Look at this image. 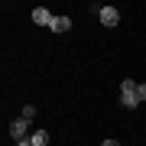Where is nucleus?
<instances>
[{
  "label": "nucleus",
  "mask_w": 146,
  "mask_h": 146,
  "mask_svg": "<svg viewBox=\"0 0 146 146\" xmlns=\"http://www.w3.org/2000/svg\"><path fill=\"white\" fill-rule=\"evenodd\" d=\"M98 20H101V26H107V29H114L117 23H120V10H117V7H101V13H98Z\"/></svg>",
  "instance_id": "1"
},
{
  "label": "nucleus",
  "mask_w": 146,
  "mask_h": 146,
  "mask_svg": "<svg viewBox=\"0 0 146 146\" xmlns=\"http://www.w3.org/2000/svg\"><path fill=\"white\" fill-rule=\"evenodd\" d=\"M52 10H49V7H36V10H33V23H36V26H42V29H52Z\"/></svg>",
  "instance_id": "2"
},
{
  "label": "nucleus",
  "mask_w": 146,
  "mask_h": 146,
  "mask_svg": "<svg viewBox=\"0 0 146 146\" xmlns=\"http://www.w3.org/2000/svg\"><path fill=\"white\" fill-rule=\"evenodd\" d=\"M10 136H13L16 143H20V140H26V136H29V120H23V117L10 120Z\"/></svg>",
  "instance_id": "3"
},
{
  "label": "nucleus",
  "mask_w": 146,
  "mask_h": 146,
  "mask_svg": "<svg viewBox=\"0 0 146 146\" xmlns=\"http://www.w3.org/2000/svg\"><path fill=\"white\" fill-rule=\"evenodd\" d=\"M136 104H140V98H136V91H120V107L133 110Z\"/></svg>",
  "instance_id": "4"
},
{
  "label": "nucleus",
  "mask_w": 146,
  "mask_h": 146,
  "mask_svg": "<svg viewBox=\"0 0 146 146\" xmlns=\"http://www.w3.org/2000/svg\"><path fill=\"white\" fill-rule=\"evenodd\" d=\"M72 29V16H55L52 20V33H68Z\"/></svg>",
  "instance_id": "5"
},
{
  "label": "nucleus",
  "mask_w": 146,
  "mask_h": 146,
  "mask_svg": "<svg viewBox=\"0 0 146 146\" xmlns=\"http://www.w3.org/2000/svg\"><path fill=\"white\" fill-rule=\"evenodd\" d=\"M29 140H33V146H49V133L36 130V133H29Z\"/></svg>",
  "instance_id": "6"
},
{
  "label": "nucleus",
  "mask_w": 146,
  "mask_h": 146,
  "mask_svg": "<svg viewBox=\"0 0 146 146\" xmlns=\"http://www.w3.org/2000/svg\"><path fill=\"white\" fill-rule=\"evenodd\" d=\"M20 117H23V120H33V117H36V107H33V104H26V107L20 110Z\"/></svg>",
  "instance_id": "7"
},
{
  "label": "nucleus",
  "mask_w": 146,
  "mask_h": 146,
  "mask_svg": "<svg viewBox=\"0 0 146 146\" xmlns=\"http://www.w3.org/2000/svg\"><path fill=\"white\" fill-rule=\"evenodd\" d=\"M136 98H140V101H146V81H143V84H136Z\"/></svg>",
  "instance_id": "8"
},
{
  "label": "nucleus",
  "mask_w": 146,
  "mask_h": 146,
  "mask_svg": "<svg viewBox=\"0 0 146 146\" xmlns=\"http://www.w3.org/2000/svg\"><path fill=\"white\" fill-rule=\"evenodd\" d=\"M16 146H33V140H29V136H26V140H20V143H16Z\"/></svg>",
  "instance_id": "9"
},
{
  "label": "nucleus",
  "mask_w": 146,
  "mask_h": 146,
  "mask_svg": "<svg viewBox=\"0 0 146 146\" xmlns=\"http://www.w3.org/2000/svg\"><path fill=\"white\" fill-rule=\"evenodd\" d=\"M101 146H120L117 140H104V143H101Z\"/></svg>",
  "instance_id": "10"
}]
</instances>
